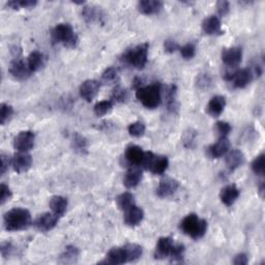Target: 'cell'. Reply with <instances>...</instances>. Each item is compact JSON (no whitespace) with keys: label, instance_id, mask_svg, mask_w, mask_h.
<instances>
[{"label":"cell","instance_id":"6da1fadb","mask_svg":"<svg viewBox=\"0 0 265 265\" xmlns=\"http://www.w3.org/2000/svg\"><path fill=\"white\" fill-rule=\"evenodd\" d=\"M32 224V218L29 210L25 208H12L3 217V225L6 231L15 232L29 228Z\"/></svg>","mask_w":265,"mask_h":265},{"label":"cell","instance_id":"7a4b0ae2","mask_svg":"<svg viewBox=\"0 0 265 265\" xmlns=\"http://www.w3.org/2000/svg\"><path fill=\"white\" fill-rule=\"evenodd\" d=\"M51 38L54 44L62 45L69 49H74L79 44V37L69 23L57 24L51 31Z\"/></svg>","mask_w":265,"mask_h":265},{"label":"cell","instance_id":"3957f363","mask_svg":"<svg viewBox=\"0 0 265 265\" xmlns=\"http://www.w3.org/2000/svg\"><path fill=\"white\" fill-rule=\"evenodd\" d=\"M136 97L139 102L147 109H155L162 102V85L155 82L137 89Z\"/></svg>","mask_w":265,"mask_h":265},{"label":"cell","instance_id":"277c9868","mask_svg":"<svg viewBox=\"0 0 265 265\" xmlns=\"http://www.w3.org/2000/svg\"><path fill=\"white\" fill-rule=\"evenodd\" d=\"M207 222L204 219H200L196 214H190L185 217L180 225V230L187 234L188 236L192 237L193 240H200L202 238L206 231H207Z\"/></svg>","mask_w":265,"mask_h":265},{"label":"cell","instance_id":"5b68a950","mask_svg":"<svg viewBox=\"0 0 265 265\" xmlns=\"http://www.w3.org/2000/svg\"><path fill=\"white\" fill-rule=\"evenodd\" d=\"M148 43H143L127 50L122 57L123 61L137 70L145 68L148 61Z\"/></svg>","mask_w":265,"mask_h":265},{"label":"cell","instance_id":"8992f818","mask_svg":"<svg viewBox=\"0 0 265 265\" xmlns=\"http://www.w3.org/2000/svg\"><path fill=\"white\" fill-rule=\"evenodd\" d=\"M169 166L168 157L164 155H155L151 151H145L144 160L141 167L149 170L154 175H162Z\"/></svg>","mask_w":265,"mask_h":265},{"label":"cell","instance_id":"52a82bcc","mask_svg":"<svg viewBox=\"0 0 265 265\" xmlns=\"http://www.w3.org/2000/svg\"><path fill=\"white\" fill-rule=\"evenodd\" d=\"M253 78L254 74L251 69H242L225 76V79L231 82V84L238 89L247 87L253 80Z\"/></svg>","mask_w":265,"mask_h":265},{"label":"cell","instance_id":"ba28073f","mask_svg":"<svg viewBox=\"0 0 265 265\" xmlns=\"http://www.w3.org/2000/svg\"><path fill=\"white\" fill-rule=\"evenodd\" d=\"M35 135L31 131H23L15 137L14 147L19 152H28L34 146Z\"/></svg>","mask_w":265,"mask_h":265},{"label":"cell","instance_id":"9c48e42d","mask_svg":"<svg viewBox=\"0 0 265 265\" xmlns=\"http://www.w3.org/2000/svg\"><path fill=\"white\" fill-rule=\"evenodd\" d=\"M8 72L11 75V77H14L15 79H17V80H21V81L27 80V79L31 77V75L33 74L30 71L27 62H25L20 57L15 58L10 62Z\"/></svg>","mask_w":265,"mask_h":265},{"label":"cell","instance_id":"30bf717a","mask_svg":"<svg viewBox=\"0 0 265 265\" xmlns=\"http://www.w3.org/2000/svg\"><path fill=\"white\" fill-rule=\"evenodd\" d=\"M222 61L230 68H235L243 60V49L241 47H231L223 49Z\"/></svg>","mask_w":265,"mask_h":265},{"label":"cell","instance_id":"8fae6325","mask_svg":"<svg viewBox=\"0 0 265 265\" xmlns=\"http://www.w3.org/2000/svg\"><path fill=\"white\" fill-rule=\"evenodd\" d=\"M179 189V182L171 177L162 179L156 188V195L160 198H168L174 195Z\"/></svg>","mask_w":265,"mask_h":265},{"label":"cell","instance_id":"7c38bea8","mask_svg":"<svg viewBox=\"0 0 265 265\" xmlns=\"http://www.w3.org/2000/svg\"><path fill=\"white\" fill-rule=\"evenodd\" d=\"M174 242L171 237H161L157 241L155 251H154V258L162 260L166 258H170L172 251L174 248Z\"/></svg>","mask_w":265,"mask_h":265},{"label":"cell","instance_id":"4fadbf2b","mask_svg":"<svg viewBox=\"0 0 265 265\" xmlns=\"http://www.w3.org/2000/svg\"><path fill=\"white\" fill-rule=\"evenodd\" d=\"M100 88H101V82L97 80H91L90 79V80H86L80 85L79 91H80L81 98L86 102L90 103L98 96Z\"/></svg>","mask_w":265,"mask_h":265},{"label":"cell","instance_id":"5bb4252c","mask_svg":"<svg viewBox=\"0 0 265 265\" xmlns=\"http://www.w3.org/2000/svg\"><path fill=\"white\" fill-rule=\"evenodd\" d=\"M11 165L17 173H24L31 168L32 156L27 152H18L12 157Z\"/></svg>","mask_w":265,"mask_h":265},{"label":"cell","instance_id":"9a60e30c","mask_svg":"<svg viewBox=\"0 0 265 265\" xmlns=\"http://www.w3.org/2000/svg\"><path fill=\"white\" fill-rule=\"evenodd\" d=\"M125 213L124 221L125 224L129 227H136L143 221L144 219V211L141 207L137 205H132L129 209H127Z\"/></svg>","mask_w":265,"mask_h":265},{"label":"cell","instance_id":"2e32d148","mask_svg":"<svg viewBox=\"0 0 265 265\" xmlns=\"http://www.w3.org/2000/svg\"><path fill=\"white\" fill-rule=\"evenodd\" d=\"M59 221V217L53 213H46L39 217L35 223L36 228L42 232H49L54 229Z\"/></svg>","mask_w":265,"mask_h":265},{"label":"cell","instance_id":"e0dca14e","mask_svg":"<svg viewBox=\"0 0 265 265\" xmlns=\"http://www.w3.org/2000/svg\"><path fill=\"white\" fill-rule=\"evenodd\" d=\"M143 177L142 170L138 166H132L128 169L124 176V184L128 189H134L141 182Z\"/></svg>","mask_w":265,"mask_h":265},{"label":"cell","instance_id":"ac0fdd59","mask_svg":"<svg viewBox=\"0 0 265 265\" xmlns=\"http://www.w3.org/2000/svg\"><path fill=\"white\" fill-rule=\"evenodd\" d=\"M128 257L126 250L123 247H117V248H112L109 252L106 259L102 261L101 263H106V264H113V265H119V264H125L128 263Z\"/></svg>","mask_w":265,"mask_h":265},{"label":"cell","instance_id":"d6986e66","mask_svg":"<svg viewBox=\"0 0 265 265\" xmlns=\"http://www.w3.org/2000/svg\"><path fill=\"white\" fill-rule=\"evenodd\" d=\"M229 148H230V141L227 137H224V138H219V140L215 144L210 145L207 151L210 157L219 158L226 154L229 151Z\"/></svg>","mask_w":265,"mask_h":265},{"label":"cell","instance_id":"ffe728a7","mask_svg":"<svg viewBox=\"0 0 265 265\" xmlns=\"http://www.w3.org/2000/svg\"><path fill=\"white\" fill-rule=\"evenodd\" d=\"M202 30L207 35L223 34L222 23L220 18L216 15L205 18L202 22Z\"/></svg>","mask_w":265,"mask_h":265},{"label":"cell","instance_id":"44dd1931","mask_svg":"<svg viewBox=\"0 0 265 265\" xmlns=\"http://www.w3.org/2000/svg\"><path fill=\"white\" fill-rule=\"evenodd\" d=\"M144 155L145 151L138 146V145H129L126 150V158L127 161L132 165V166H138L141 167L143 160H144Z\"/></svg>","mask_w":265,"mask_h":265},{"label":"cell","instance_id":"7402d4cb","mask_svg":"<svg viewBox=\"0 0 265 265\" xmlns=\"http://www.w3.org/2000/svg\"><path fill=\"white\" fill-rule=\"evenodd\" d=\"M164 6V3L160 0H141L138 2V10L143 15H155L160 12Z\"/></svg>","mask_w":265,"mask_h":265},{"label":"cell","instance_id":"603a6c76","mask_svg":"<svg viewBox=\"0 0 265 265\" xmlns=\"http://www.w3.org/2000/svg\"><path fill=\"white\" fill-rule=\"evenodd\" d=\"M240 194L241 192L235 184H228L221 190L220 199L226 206H232L240 197Z\"/></svg>","mask_w":265,"mask_h":265},{"label":"cell","instance_id":"cb8c5ba5","mask_svg":"<svg viewBox=\"0 0 265 265\" xmlns=\"http://www.w3.org/2000/svg\"><path fill=\"white\" fill-rule=\"evenodd\" d=\"M226 106V98L223 96H215L209 101L206 111L211 117H219Z\"/></svg>","mask_w":265,"mask_h":265},{"label":"cell","instance_id":"d4e9b609","mask_svg":"<svg viewBox=\"0 0 265 265\" xmlns=\"http://www.w3.org/2000/svg\"><path fill=\"white\" fill-rule=\"evenodd\" d=\"M226 166L230 172L235 171L237 168H240L245 163V154L240 149L231 150L226 155Z\"/></svg>","mask_w":265,"mask_h":265},{"label":"cell","instance_id":"484cf974","mask_svg":"<svg viewBox=\"0 0 265 265\" xmlns=\"http://www.w3.org/2000/svg\"><path fill=\"white\" fill-rule=\"evenodd\" d=\"M49 205H50L52 213L55 214L56 216L60 218L65 214L66 209H68L69 201H68V199L63 196H53L51 198Z\"/></svg>","mask_w":265,"mask_h":265},{"label":"cell","instance_id":"4316f807","mask_svg":"<svg viewBox=\"0 0 265 265\" xmlns=\"http://www.w3.org/2000/svg\"><path fill=\"white\" fill-rule=\"evenodd\" d=\"M82 18L85 20L86 23H94V22H101L104 18V12L98 6L94 5H86L82 8L81 11Z\"/></svg>","mask_w":265,"mask_h":265},{"label":"cell","instance_id":"83f0119b","mask_svg":"<svg viewBox=\"0 0 265 265\" xmlns=\"http://www.w3.org/2000/svg\"><path fill=\"white\" fill-rule=\"evenodd\" d=\"M27 64L32 73L41 71L45 64H46V57L42 52L39 51H33L31 52L28 58H27Z\"/></svg>","mask_w":265,"mask_h":265},{"label":"cell","instance_id":"f1b7e54d","mask_svg":"<svg viewBox=\"0 0 265 265\" xmlns=\"http://www.w3.org/2000/svg\"><path fill=\"white\" fill-rule=\"evenodd\" d=\"M166 108L169 112L174 113L178 109L177 103V88L175 85H170L165 91Z\"/></svg>","mask_w":265,"mask_h":265},{"label":"cell","instance_id":"f546056e","mask_svg":"<svg viewBox=\"0 0 265 265\" xmlns=\"http://www.w3.org/2000/svg\"><path fill=\"white\" fill-rule=\"evenodd\" d=\"M80 256V250L75 246H68L59 256L58 262L61 264H74L78 261Z\"/></svg>","mask_w":265,"mask_h":265},{"label":"cell","instance_id":"4dcf8cb0","mask_svg":"<svg viewBox=\"0 0 265 265\" xmlns=\"http://www.w3.org/2000/svg\"><path fill=\"white\" fill-rule=\"evenodd\" d=\"M72 148L79 154H86L88 152V140L80 132H74L72 136Z\"/></svg>","mask_w":265,"mask_h":265},{"label":"cell","instance_id":"1f68e13d","mask_svg":"<svg viewBox=\"0 0 265 265\" xmlns=\"http://www.w3.org/2000/svg\"><path fill=\"white\" fill-rule=\"evenodd\" d=\"M124 248L126 250L129 262H132L140 259L143 254L142 247L137 244H127L124 246Z\"/></svg>","mask_w":265,"mask_h":265},{"label":"cell","instance_id":"d6a6232c","mask_svg":"<svg viewBox=\"0 0 265 265\" xmlns=\"http://www.w3.org/2000/svg\"><path fill=\"white\" fill-rule=\"evenodd\" d=\"M116 202L119 208H121L123 211H126L132 205H135V197L132 193L126 192L121 194L116 198Z\"/></svg>","mask_w":265,"mask_h":265},{"label":"cell","instance_id":"836d02e7","mask_svg":"<svg viewBox=\"0 0 265 265\" xmlns=\"http://www.w3.org/2000/svg\"><path fill=\"white\" fill-rule=\"evenodd\" d=\"M196 86L201 89L206 90L213 86V77L208 73H200L198 74L196 78Z\"/></svg>","mask_w":265,"mask_h":265},{"label":"cell","instance_id":"e575fe53","mask_svg":"<svg viewBox=\"0 0 265 265\" xmlns=\"http://www.w3.org/2000/svg\"><path fill=\"white\" fill-rule=\"evenodd\" d=\"M37 4L35 0H12V1L6 2V6L11 9L19 8H32Z\"/></svg>","mask_w":265,"mask_h":265},{"label":"cell","instance_id":"d590c367","mask_svg":"<svg viewBox=\"0 0 265 265\" xmlns=\"http://www.w3.org/2000/svg\"><path fill=\"white\" fill-rule=\"evenodd\" d=\"M129 100V91L122 86H116L111 95V101L115 103H126Z\"/></svg>","mask_w":265,"mask_h":265},{"label":"cell","instance_id":"8d00e7d4","mask_svg":"<svg viewBox=\"0 0 265 265\" xmlns=\"http://www.w3.org/2000/svg\"><path fill=\"white\" fill-rule=\"evenodd\" d=\"M12 115H14V108L7 104L2 103L0 106V124L4 126L10 121Z\"/></svg>","mask_w":265,"mask_h":265},{"label":"cell","instance_id":"74e56055","mask_svg":"<svg viewBox=\"0 0 265 265\" xmlns=\"http://www.w3.org/2000/svg\"><path fill=\"white\" fill-rule=\"evenodd\" d=\"M128 131L130 132V135L132 137L135 138H140L145 134V131H146V127H145L144 123L142 122H135L129 126Z\"/></svg>","mask_w":265,"mask_h":265},{"label":"cell","instance_id":"f35d334b","mask_svg":"<svg viewBox=\"0 0 265 265\" xmlns=\"http://www.w3.org/2000/svg\"><path fill=\"white\" fill-rule=\"evenodd\" d=\"M113 108V102L111 100L107 101H102L99 102L94 108V111L97 116H104L106 114H108Z\"/></svg>","mask_w":265,"mask_h":265},{"label":"cell","instance_id":"ab89813d","mask_svg":"<svg viewBox=\"0 0 265 265\" xmlns=\"http://www.w3.org/2000/svg\"><path fill=\"white\" fill-rule=\"evenodd\" d=\"M251 168L256 175H264V153H261L254 158L251 164Z\"/></svg>","mask_w":265,"mask_h":265},{"label":"cell","instance_id":"60d3db41","mask_svg":"<svg viewBox=\"0 0 265 265\" xmlns=\"http://www.w3.org/2000/svg\"><path fill=\"white\" fill-rule=\"evenodd\" d=\"M117 79H118V71L117 69L113 68V66L107 68L102 74V81L106 84L113 83L117 81Z\"/></svg>","mask_w":265,"mask_h":265},{"label":"cell","instance_id":"b9f144b4","mask_svg":"<svg viewBox=\"0 0 265 265\" xmlns=\"http://www.w3.org/2000/svg\"><path fill=\"white\" fill-rule=\"evenodd\" d=\"M179 51L183 59L190 60V59H193L196 55V46L193 43L185 44L184 46L180 47Z\"/></svg>","mask_w":265,"mask_h":265},{"label":"cell","instance_id":"7bdbcfd3","mask_svg":"<svg viewBox=\"0 0 265 265\" xmlns=\"http://www.w3.org/2000/svg\"><path fill=\"white\" fill-rule=\"evenodd\" d=\"M215 130L220 138H224L229 135V132H231L232 128L230 124L227 122H218L215 126Z\"/></svg>","mask_w":265,"mask_h":265},{"label":"cell","instance_id":"ee69618b","mask_svg":"<svg viewBox=\"0 0 265 265\" xmlns=\"http://www.w3.org/2000/svg\"><path fill=\"white\" fill-rule=\"evenodd\" d=\"M184 246L181 244H175L173 251H172L170 259L171 261H174V262H179L183 260L184 257Z\"/></svg>","mask_w":265,"mask_h":265},{"label":"cell","instance_id":"f6af8a7d","mask_svg":"<svg viewBox=\"0 0 265 265\" xmlns=\"http://www.w3.org/2000/svg\"><path fill=\"white\" fill-rule=\"evenodd\" d=\"M11 197L12 193L8 185H6L5 183H1V185H0V204L3 205L5 202L10 200Z\"/></svg>","mask_w":265,"mask_h":265},{"label":"cell","instance_id":"bcb514c9","mask_svg":"<svg viewBox=\"0 0 265 265\" xmlns=\"http://www.w3.org/2000/svg\"><path fill=\"white\" fill-rule=\"evenodd\" d=\"M196 137L197 134L196 132L193 130H190L189 132H185V134L183 136V145L187 148H193L194 144L196 142Z\"/></svg>","mask_w":265,"mask_h":265},{"label":"cell","instance_id":"7dc6e473","mask_svg":"<svg viewBox=\"0 0 265 265\" xmlns=\"http://www.w3.org/2000/svg\"><path fill=\"white\" fill-rule=\"evenodd\" d=\"M0 251H1V256L3 258H8L10 255H12L15 251V247L10 242H3L0 247Z\"/></svg>","mask_w":265,"mask_h":265},{"label":"cell","instance_id":"c3c4849f","mask_svg":"<svg viewBox=\"0 0 265 265\" xmlns=\"http://www.w3.org/2000/svg\"><path fill=\"white\" fill-rule=\"evenodd\" d=\"M217 10H218L219 16L221 17L227 16L230 11V3L228 1H225V0L219 1L217 3Z\"/></svg>","mask_w":265,"mask_h":265},{"label":"cell","instance_id":"681fc988","mask_svg":"<svg viewBox=\"0 0 265 265\" xmlns=\"http://www.w3.org/2000/svg\"><path fill=\"white\" fill-rule=\"evenodd\" d=\"M164 49L167 53H174L180 49V46L174 39L168 38L164 42Z\"/></svg>","mask_w":265,"mask_h":265},{"label":"cell","instance_id":"f907efd6","mask_svg":"<svg viewBox=\"0 0 265 265\" xmlns=\"http://www.w3.org/2000/svg\"><path fill=\"white\" fill-rule=\"evenodd\" d=\"M249 261V258H248V255L245 254V253H240L237 254L235 257H234V260H233V263L235 265H246Z\"/></svg>","mask_w":265,"mask_h":265},{"label":"cell","instance_id":"816d5d0a","mask_svg":"<svg viewBox=\"0 0 265 265\" xmlns=\"http://www.w3.org/2000/svg\"><path fill=\"white\" fill-rule=\"evenodd\" d=\"M11 161L9 157L5 154H1V175H4L5 172L8 170V167L10 165Z\"/></svg>","mask_w":265,"mask_h":265},{"label":"cell","instance_id":"f5cc1de1","mask_svg":"<svg viewBox=\"0 0 265 265\" xmlns=\"http://www.w3.org/2000/svg\"><path fill=\"white\" fill-rule=\"evenodd\" d=\"M264 190H265V187H264V183L261 182V184L259 185V195L263 198L264 196Z\"/></svg>","mask_w":265,"mask_h":265}]
</instances>
